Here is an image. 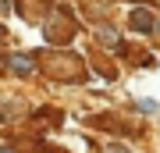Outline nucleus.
<instances>
[{
  "instance_id": "f257e3e1",
  "label": "nucleus",
  "mask_w": 160,
  "mask_h": 153,
  "mask_svg": "<svg viewBox=\"0 0 160 153\" xmlns=\"http://www.w3.org/2000/svg\"><path fill=\"white\" fill-rule=\"evenodd\" d=\"M149 25H153V18H149V11H135V14H132V28H139V32L146 28V32H149Z\"/></svg>"
},
{
  "instance_id": "7ed1b4c3",
  "label": "nucleus",
  "mask_w": 160,
  "mask_h": 153,
  "mask_svg": "<svg viewBox=\"0 0 160 153\" xmlns=\"http://www.w3.org/2000/svg\"><path fill=\"white\" fill-rule=\"evenodd\" d=\"M4 11H7V0H0V14H4Z\"/></svg>"
},
{
  "instance_id": "f03ea898",
  "label": "nucleus",
  "mask_w": 160,
  "mask_h": 153,
  "mask_svg": "<svg viewBox=\"0 0 160 153\" xmlns=\"http://www.w3.org/2000/svg\"><path fill=\"white\" fill-rule=\"evenodd\" d=\"M11 64H14V71H18V75H29V71H32V61H29V57H22V54H18Z\"/></svg>"
}]
</instances>
